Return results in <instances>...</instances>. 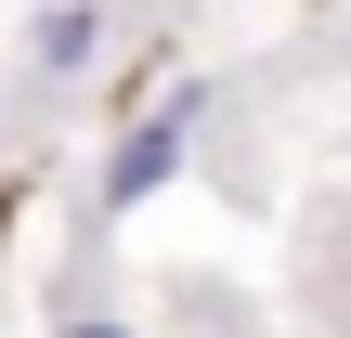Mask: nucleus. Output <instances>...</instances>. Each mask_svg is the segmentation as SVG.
<instances>
[{
  "label": "nucleus",
  "mask_w": 351,
  "mask_h": 338,
  "mask_svg": "<svg viewBox=\"0 0 351 338\" xmlns=\"http://www.w3.org/2000/svg\"><path fill=\"white\" fill-rule=\"evenodd\" d=\"M65 338H130V326H104V313H78V326H65Z\"/></svg>",
  "instance_id": "7ed1b4c3"
},
{
  "label": "nucleus",
  "mask_w": 351,
  "mask_h": 338,
  "mask_svg": "<svg viewBox=\"0 0 351 338\" xmlns=\"http://www.w3.org/2000/svg\"><path fill=\"white\" fill-rule=\"evenodd\" d=\"M26 52H39V65H52V78H78V65H91V52H104V13H91V0H52V13H39V26H26Z\"/></svg>",
  "instance_id": "f03ea898"
},
{
  "label": "nucleus",
  "mask_w": 351,
  "mask_h": 338,
  "mask_svg": "<svg viewBox=\"0 0 351 338\" xmlns=\"http://www.w3.org/2000/svg\"><path fill=\"white\" fill-rule=\"evenodd\" d=\"M182 143H195V91H169V104H156V117L117 143V169H104V208H143V195H169Z\"/></svg>",
  "instance_id": "f257e3e1"
}]
</instances>
